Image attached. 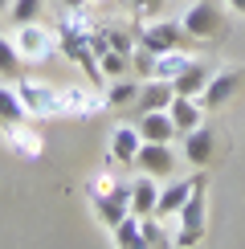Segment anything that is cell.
Here are the masks:
<instances>
[{"mask_svg": "<svg viewBox=\"0 0 245 249\" xmlns=\"http://www.w3.org/2000/svg\"><path fill=\"white\" fill-rule=\"evenodd\" d=\"M184 37L192 41H217L229 33V13H225V0H192L188 13L180 17Z\"/></svg>", "mask_w": 245, "mask_h": 249, "instance_id": "6da1fadb", "label": "cell"}, {"mask_svg": "<svg viewBox=\"0 0 245 249\" xmlns=\"http://www.w3.org/2000/svg\"><path fill=\"white\" fill-rule=\"evenodd\" d=\"M204 188H209V176L196 172V188L184 200V209L176 213L180 216V233L172 237V245H196L204 237V225H209V196H204Z\"/></svg>", "mask_w": 245, "mask_h": 249, "instance_id": "7a4b0ae2", "label": "cell"}, {"mask_svg": "<svg viewBox=\"0 0 245 249\" xmlns=\"http://www.w3.org/2000/svg\"><path fill=\"white\" fill-rule=\"evenodd\" d=\"M245 90V61L241 66H225L217 70V74L209 78V86H204V94H200V107L204 110H221L229 98H237Z\"/></svg>", "mask_w": 245, "mask_h": 249, "instance_id": "3957f363", "label": "cell"}, {"mask_svg": "<svg viewBox=\"0 0 245 249\" xmlns=\"http://www.w3.org/2000/svg\"><path fill=\"white\" fill-rule=\"evenodd\" d=\"M139 45L156 49V53H168V49H180L184 45V29L180 20H147V25L139 29Z\"/></svg>", "mask_w": 245, "mask_h": 249, "instance_id": "277c9868", "label": "cell"}, {"mask_svg": "<svg viewBox=\"0 0 245 249\" xmlns=\"http://www.w3.org/2000/svg\"><path fill=\"white\" fill-rule=\"evenodd\" d=\"M13 45H17V53H20V57L45 61L49 53H53V33H49V29H41L37 20H33V25H17Z\"/></svg>", "mask_w": 245, "mask_h": 249, "instance_id": "5b68a950", "label": "cell"}, {"mask_svg": "<svg viewBox=\"0 0 245 249\" xmlns=\"http://www.w3.org/2000/svg\"><path fill=\"white\" fill-rule=\"evenodd\" d=\"M94 213L102 216L106 229H115L131 213V188H94Z\"/></svg>", "mask_w": 245, "mask_h": 249, "instance_id": "8992f818", "label": "cell"}, {"mask_svg": "<svg viewBox=\"0 0 245 249\" xmlns=\"http://www.w3.org/2000/svg\"><path fill=\"white\" fill-rule=\"evenodd\" d=\"M135 163L147 176H168L172 168H176V155H172V143H147L143 139V147L135 155Z\"/></svg>", "mask_w": 245, "mask_h": 249, "instance_id": "52a82bcc", "label": "cell"}, {"mask_svg": "<svg viewBox=\"0 0 245 249\" xmlns=\"http://www.w3.org/2000/svg\"><path fill=\"white\" fill-rule=\"evenodd\" d=\"M135 127H139V135H143V139H147V143H172V139H176V135H180L168 110H143Z\"/></svg>", "mask_w": 245, "mask_h": 249, "instance_id": "ba28073f", "label": "cell"}, {"mask_svg": "<svg viewBox=\"0 0 245 249\" xmlns=\"http://www.w3.org/2000/svg\"><path fill=\"white\" fill-rule=\"evenodd\" d=\"M172 98H176V86H172V78H147V86H139V115L143 110H168Z\"/></svg>", "mask_w": 245, "mask_h": 249, "instance_id": "9c48e42d", "label": "cell"}, {"mask_svg": "<svg viewBox=\"0 0 245 249\" xmlns=\"http://www.w3.org/2000/svg\"><path fill=\"white\" fill-rule=\"evenodd\" d=\"M212 151H217V131H212V127L200 123L196 131L184 135V160H188V163H200V168H204V163L212 160Z\"/></svg>", "mask_w": 245, "mask_h": 249, "instance_id": "30bf717a", "label": "cell"}, {"mask_svg": "<svg viewBox=\"0 0 245 249\" xmlns=\"http://www.w3.org/2000/svg\"><path fill=\"white\" fill-rule=\"evenodd\" d=\"M217 74V70L209 66V61H192L188 70H180L176 78H172V86H176V94H188V98H200L204 86H209V78Z\"/></svg>", "mask_w": 245, "mask_h": 249, "instance_id": "8fae6325", "label": "cell"}, {"mask_svg": "<svg viewBox=\"0 0 245 249\" xmlns=\"http://www.w3.org/2000/svg\"><path fill=\"white\" fill-rule=\"evenodd\" d=\"M168 115H172V123H176L180 135H188V131H196L200 123H204V107H200L196 98H188V94H176V98H172V107H168Z\"/></svg>", "mask_w": 245, "mask_h": 249, "instance_id": "7c38bea8", "label": "cell"}, {"mask_svg": "<svg viewBox=\"0 0 245 249\" xmlns=\"http://www.w3.org/2000/svg\"><path fill=\"white\" fill-rule=\"evenodd\" d=\"M156 204H159V184H156V176H135L131 180V213H139V216H151L156 213Z\"/></svg>", "mask_w": 245, "mask_h": 249, "instance_id": "4fadbf2b", "label": "cell"}, {"mask_svg": "<svg viewBox=\"0 0 245 249\" xmlns=\"http://www.w3.org/2000/svg\"><path fill=\"white\" fill-rule=\"evenodd\" d=\"M192 188H196V176H192V180H176V184H168V188H159L156 213H159V216H176V213L184 209V200L192 196Z\"/></svg>", "mask_w": 245, "mask_h": 249, "instance_id": "5bb4252c", "label": "cell"}, {"mask_svg": "<svg viewBox=\"0 0 245 249\" xmlns=\"http://www.w3.org/2000/svg\"><path fill=\"white\" fill-rule=\"evenodd\" d=\"M139 147H143L139 127H119L115 139H110V160H115V163H135Z\"/></svg>", "mask_w": 245, "mask_h": 249, "instance_id": "9a60e30c", "label": "cell"}, {"mask_svg": "<svg viewBox=\"0 0 245 249\" xmlns=\"http://www.w3.org/2000/svg\"><path fill=\"white\" fill-rule=\"evenodd\" d=\"M110 241L119 249H139L143 245V229H139V213H127L122 221L115 225V233H110Z\"/></svg>", "mask_w": 245, "mask_h": 249, "instance_id": "2e32d148", "label": "cell"}, {"mask_svg": "<svg viewBox=\"0 0 245 249\" xmlns=\"http://www.w3.org/2000/svg\"><path fill=\"white\" fill-rule=\"evenodd\" d=\"M20 119H25V98H20V90H8V86H0V123L17 127Z\"/></svg>", "mask_w": 245, "mask_h": 249, "instance_id": "e0dca14e", "label": "cell"}, {"mask_svg": "<svg viewBox=\"0 0 245 249\" xmlns=\"http://www.w3.org/2000/svg\"><path fill=\"white\" fill-rule=\"evenodd\" d=\"M20 98H25V110H61V102H49L53 94L33 82H20Z\"/></svg>", "mask_w": 245, "mask_h": 249, "instance_id": "ac0fdd59", "label": "cell"}, {"mask_svg": "<svg viewBox=\"0 0 245 249\" xmlns=\"http://www.w3.org/2000/svg\"><path fill=\"white\" fill-rule=\"evenodd\" d=\"M196 57H188L184 49H168V53H159V61H156V78H176L180 70H188Z\"/></svg>", "mask_w": 245, "mask_h": 249, "instance_id": "d6986e66", "label": "cell"}, {"mask_svg": "<svg viewBox=\"0 0 245 249\" xmlns=\"http://www.w3.org/2000/svg\"><path fill=\"white\" fill-rule=\"evenodd\" d=\"M139 229H143V245H172V233L163 229V216L159 213L139 216Z\"/></svg>", "mask_w": 245, "mask_h": 249, "instance_id": "ffe728a7", "label": "cell"}, {"mask_svg": "<svg viewBox=\"0 0 245 249\" xmlns=\"http://www.w3.org/2000/svg\"><path fill=\"white\" fill-rule=\"evenodd\" d=\"M41 13H45V0H13L8 4V17L17 25H33V20H41Z\"/></svg>", "mask_w": 245, "mask_h": 249, "instance_id": "44dd1931", "label": "cell"}, {"mask_svg": "<svg viewBox=\"0 0 245 249\" xmlns=\"http://www.w3.org/2000/svg\"><path fill=\"white\" fill-rule=\"evenodd\" d=\"M127 66H131V53H119V49H106V53L98 57V70L106 78H122V74H127Z\"/></svg>", "mask_w": 245, "mask_h": 249, "instance_id": "7402d4cb", "label": "cell"}, {"mask_svg": "<svg viewBox=\"0 0 245 249\" xmlns=\"http://www.w3.org/2000/svg\"><path fill=\"white\" fill-rule=\"evenodd\" d=\"M135 98H139V86H135V82H127V78H119L115 86H110V94H106L110 107H135Z\"/></svg>", "mask_w": 245, "mask_h": 249, "instance_id": "603a6c76", "label": "cell"}, {"mask_svg": "<svg viewBox=\"0 0 245 249\" xmlns=\"http://www.w3.org/2000/svg\"><path fill=\"white\" fill-rule=\"evenodd\" d=\"M20 70V53L8 37H0V74H17Z\"/></svg>", "mask_w": 245, "mask_h": 249, "instance_id": "cb8c5ba5", "label": "cell"}, {"mask_svg": "<svg viewBox=\"0 0 245 249\" xmlns=\"http://www.w3.org/2000/svg\"><path fill=\"white\" fill-rule=\"evenodd\" d=\"M163 4L168 0H131V13L139 20H156V17H163Z\"/></svg>", "mask_w": 245, "mask_h": 249, "instance_id": "d4e9b609", "label": "cell"}, {"mask_svg": "<svg viewBox=\"0 0 245 249\" xmlns=\"http://www.w3.org/2000/svg\"><path fill=\"white\" fill-rule=\"evenodd\" d=\"M106 49H119V53H131V33H122V29H106Z\"/></svg>", "mask_w": 245, "mask_h": 249, "instance_id": "484cf974", "label": "cell"}, {"mask_svg": "<svg viewBox=\"0 0 245 249\" xmlns=\"http://www.w3.org/2000/svg\"><path fill=\"white\" fill-rule=\"evenodd\" d=\"M229 8H233V13H241V17H245V0H229Z\"/></svg>", "mask_w": 245, "mask_h": 249, "instance_id": "4316f807", "label": "cell"}, {"mask_svg": "<svg viewBox=\"0 0 245 249\" xmlns=\"http://www.w3.org/2000/svg\"><path fill=\"white\" fill-rule=\"evenodd\" d=\"M82 4H86V0H66V8H82Z\"/></svg>", "mask_w": 245, "mask_h": 249, "instance_id": "83f0119b", "label": "cell"}, {"mask_svg": "<svg viewBox=\"0 0 245 249\" xmlns=\"http://www.w3.org/2000/svg\"><path fill=\"white\" fill-rule=\"evenodd\" d=\"M8 4H13V0H0V13H8Z\"/></svg>", "mask_w": 245, "mask_h": 249, "instance_id": "f1b7e54d", "label": "cell"}]
</instances>
